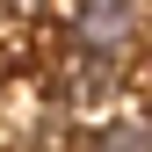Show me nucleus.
I'll list each match as a JSON object with an SVG mask.
<instances>
[{"instance_id":"nucleus-1","label":"nucleus","mask_w":152,"mask_h":152,"mask_svg":"<svg viewBox=\"0 0 152 152\" xmlns=\"http://www.w3.org/2000/svg\"><path fill=\"white\" fill-rule=\"evenodd\" d=\"M72 29H80L87 51L116 58V51H130V36H138V0H80Z\"/></svg>"},{"instance_id":"nucleus-2","label":"nucleus","mask_w":152,"mask_h":152,"mask_svg":"<svg viewBox=\"0 0 152 152\" xmlns=\"http://www.w3.org/2000/svg\"><path fill=\"white\" fill-rule=\"evenodd\" d=\"M94 152H145V123L130 116V123H116V130H102V145Z\"/></svg>"}]
</instances>
